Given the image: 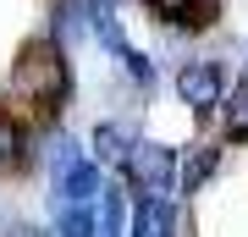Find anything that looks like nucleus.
I'll return each instance as SVG.
<instances>
[{"mask_svg": "<svg viewBox=\"0 0 248 237\" xmlns=\"http://www.w3.org/2000/svg\"><path fill=\"white\" fill-rule=\"evenodd\" d=\"M61 88H66V61L50 50H28L17 61V72H11V99H22L33 111H50L61 99Z\"/></svg>", "mask_w": 248, "mask_h": 237, "instance_id": "f257e3e1", "label": "nucleus"}, {"mask_svg": "<svg viewBox=\"0 0 248 237\" xmlns=\"http://www.w3.org/2000/svg\"><path fill=\"white\" fill-rule=\"evenodd\" d=\"M122 171L138 182L143 199H155V193H166V188L177 182V155H171L166 143H133V155H127Z\"/></svg>", "mask_w": 248, "mask_h": 237, "instance_id": "f03ea898", "label": "nucleus"}, {"mask_svg": "<svg viewBox=\"0 0 248 237\" xmlns=\"http://www.w3.org/2000/svg\"><path fill=\"white\" fill-rule=\"evenodd\" d=\"M221 88H226V78H221V66H215V61H182V72H177V94H182L187 111L210 116L215 105H221Z\"/></svg>", "mask_w": 248, "mask_h": 237, "instance_id": "7ed1b4c3", "label": "nucleus"}, {"mask_svg": "<svg viewBox=\"0 0 248 237\" xmlns=\"http://www.w3.org/2000/svg\"><path fill=\"white\" fill-rule=\"evenodd\" d=\"M55 176V204H94V193H99V160H72V166H61V171H50Z\"/></svg>", "mask_w": 248, "mask_h": 237, "instance_id": "20e7f679", "label": "nucleus"}, {"mask_svg": "<svg viewBox=\"0 0 248 237\" xmlns=\"http://www.w3.org/2000/svg\"><path fill=\"white\" fill-rule=\"evenodd\" d=\"M133 132H127L122 122H105V127H94V155L105 160V166H127V155H133Z\"/></svg>", "mask_w": 248, "mask_h": 237, "instance_id": "39448f33", "label": "nucleus"}, {"mask_svg": "<svg viewBox=\"0 0 248 237\" xmlns=\"http://www.w3.org/2000/svg\"><path fill=\"white\" fill-rule=\"evenodd\" d=\"M215 166H221V149H193L177 166V188H182V193H199V188L215 176Z\"/></svg>", "mask_w": 248, "mask_h": 237, "instance_id": "423d86ee", "label": "nucleus"}, {"mask_svg": "<svg viewBox=\"0 0 248 237\" xmlns=\"http://www.w3.org/2000/svg\"><path fill=\"white\" fill-rule=\"evenodd\" d=\"M22 166H28V132L0 111V171H22Z\"/></svg>", "mask_w": 248, "mask_h": 237, "instance_id": "0eeeda50", "label": "nucleus"}, {"mask_svg": "<svg viewBox=\"0 0 248 237\" xmlns=\"http://www.w3.org/2000/svg\"><path fill=\"white\" fill-rule=\"evenodd\" d=\"M171 226V210L160 199H143L138 193V210H133V226H127V237H166Z\"/></svg>", "mask_w": 248, "mask_h": 237, "instance_id": "6e6552de", "label": "nucleus"}, {"mask_svg": "<svg viewBox=\"0 0 248 237\" xmlns=\"http://www.w3.org/2000/svg\"><path fill=\"white\" fill-rule=\"evenodd\" d=\"M55 237H94V210L89 204H61L55 210Z\"/></svg>", "mask_w": 248, "mask_h": 237, "instance_id": "1a4fd4ad", "label": "nucleus"}, {"mask_svg": "<svg viewBox=\"0 0 248 237\" xmlns=\"http://www.w3.org/2000/svg\"><path fill=\"white\" fill-rule=\"evenodd\" d=\"M226 132H232V138H248V88L232 99V111H226Z\"/></svg>", "mask_w": 248, "mask_h": 237, "instance_id": "9d476101", "label": "nucleus"}, {"mask_svg": "<svg viewBox=\"0 0 248 237\" xmlns=\"http://www.w3.org/2000/svg\"><path fill=\"white\" fill-rule=\"evenodd\" d=\"M0 237H50V232H39V226H28V221H17V226L0 232Z\"/></svg>", "mask_w": 248, "mask_h": 237, "instance_id": "9b49d317", "label": "nucleus"}]
</instances>
